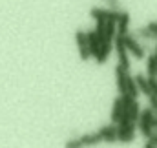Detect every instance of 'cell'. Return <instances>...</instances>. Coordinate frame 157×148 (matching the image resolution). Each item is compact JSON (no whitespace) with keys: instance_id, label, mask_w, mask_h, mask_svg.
Instances as JSON below:
<instances>
[{"instance_id":"cell-8","label":"cell","mask_w":157,"mask_h":148,"mask_svg":"<svg viewBox=\"0 0 157 148\" xmlns=\"http://www.w3.org/2000/svg\"><path fill=\"white\" fill-rule=\"evenodd\" d=\"M135 82H137L139 93H143V95H146V97L154 95V93H152V88H150V84H148V79H144L143 75H137V77H135Z\"/></svg>"},{"instance_id":"cell-6","label":"cell","mask_w":157,"mask_h":148,"mask_svg":"<svg viewBox=\"0 0 157 148\" xmlns=\"http://www.w3.org/2000/svg\"><path fill=\"white\" fill-rule=\"evenodd\" d=\"M115 26H117V33H121V35H126V33L130 31V29H128V28H130V15H128L126 11H121Z\"/></svg>"},{"instance_id":"cell-1","label":"cell","mask_w":157,"mask_h":148,"mask_svg":"<svg viewBox=\"0 0 157 148\" xmlns=\"http://www.w3.org/2000/svg\"><path fill=\"white\" fill-rule=\"evenodd\" d=\"M122 42H124V48L128 49V53H132V55L137 57V59H144V49H143V46L135 40L133 35H130V33L122 35Z\"/></svg>"},{"instance_id":"cell-18","label":"cell","mask_w":157,"mask_h":148,"mask_svg":"<svg viewBox=\"0 0 157 148\" xmlns=\"http://www.w3.org/2000/svg\"><path fill=\"white\" fill-rule=\"evenodd\" d=\"M137 124H139V132L143 134V137H150L152 134H154V126L152 124H148V123H141V121H137Z\"/></svg>"},{"instance_id":"cell-20","label":"cell","mask_w":157,"mask_h":148,"mask_svg":"<svg viewBox=\"0 0 157 148\" xmlns=\"http://www.w3.org/2000/svg\"><path fill=\"white\" fill-rule=\"evenodd\" d=\"M154 146H157V132H154L146 141V148H154Z\"/></svg>"},{"instance_id":"cell-4","label":"cell","mask_w":157,"mask_h":148,"mask_svg":"<svg viewBox=\"0 0 157 148\" xmlns=\"http://www.w3.org/2000/svg\"><path fill=\"white\" fill-rule=\"evenodd\" d=\"M99 134H101L102 141H106V143H115V141H117V124H115V123L106 124V126H102V128L99 130Z\"/></svg>"},{"instance_id":"cell-17","label":"cell","mask_w":157,"mask_h":148,"mask_svg":"<svg viewBox=\"0 0 157 148\" xmlns=\"http://www.w3.org/2000/svg\"><path fill=\"white\" fill-rule=\"evenodd\" d=\"M146 73L148 75H155L157 73V59L155 55H150L146 59Z\"/></svg>"},{"instance_id":"cell-3","label":"cell","mask_w":157,"mask_h":148,"mask_svg":"<svg viewBox=\"0 0 157 148\" xmlns=\"http://www.w3.org/2000/svg\"><path fill=\"white\" fill-rule=\"evenodd\" d=\"M75 40H77V48H78V55H80V59H82V60H88V59L91 57V53H90V46H88L86 31L78 29L77 33H75Z\"/></svg>"},{"instance_id":"cell-13","label":"cell","mask_w":157,"mask_h":148,"mask_svg":"<svg viewBox=\"0 0 157 148\" xmlns=\"http://www.w3.org/2000/svg\"><path fill=\"white\" fill-rule=\"evenodd\" d=\"M126 93H130L132 97H139V88H137V82H135V79L133 77H130V73H128V77H126V90H124Z\"/></svg>"},{"instance_id":"cell-21","label":"cell","mask_w":157,"mask_h":148,"mask_svg":"<svg viewBox=\"0 0 157 148\" xmlns=\"http://www.w3.org/2000/svg\"><path fill=\"white\" fill-rule=\"evenodd\" d=\"M66 146L78 148V146H82V141H80V137H78V139H71V141H68V143H66Z\"/></svg>"},{"instance_id":"cell-15","label":"cell","mask_w":157,"mask_h":148,"mask_svg":"<svg viewBox=\"0 0 157 148\" xmlns=\"http://www.w3.org/2000/svg\"><path fill=\"white\" fill-rule=\"evenodd\" d=\"M91 17H93L95 20H108L110 9H106V7H93V9H91Z\"/></svg>"},{"instance_id":"cell-22","label":"cell","mask_w":157,"mask_h":148,"mask_svg":"<svg viewBox=\"0 0 157 148\" xmlns=\"http://www.w3.org/2000/svg\"><path fill=\"white\" fill-rule=\"evenodd\" d=\"M148 99H150V108L155 111V115H157V95H150Z\"/></svg>"},{"instance_id":"cell-24","label":"cell","mask_w":157,"mask_h":148,"mask_svg":"<svg viewBox=\"0 0 157 148\" xmlns=\"http://www.w3.org/2000/svg\"><path fill=\"white\" fill-rule=\"evenodd\" d=\"M154 128H157V117L154 119Z\"/></svg>"},{"instance_id":"cell-12","label":"cell","mask_w":157,"mask_h":148,"mask_svg":"<svg viewBox=\"0 0 157 148\" xmlns=\"http://www.w3.org/2000/svg\"><path fill=\"white\" fill-rule=\"evenodd\" d=\"M80 141H82V146H84V145H86V146H95V145H99V143L102 141V137H101V134L97 132V134L82 135V137H80Z\"/></svg>"},{"instance_id":"cell-23","label":"cell","mask_w":157,"mask_h":148,"mask_svg":"<svg viewBox=\"0 0 157 148\" xmlns=\"http://www.w3.org/2000/svg\"><path fill=\"white\" fill-rule=\"evenodd\" d=\"M146 28H148L150 31H154V33H155V40H157V22H150Z\"/></svg>"},{"instance_id":"cell-2","label":"cell","mask_w":157,"mask_h":148,"mask_svg":"<svg viewBox=\"0 0 157 148\" xmlns=\"http://www.w3.org/2000/svg\"><path fill=\"white\" fill-rule=\"evenodd\" d=\"M135 139V123H126V124H117V141L121 143H130Z\"/></svg>"},{"instance_id":"cell-14","label":"cell","mask_w":157,"mask_h":148,"mask_svg":"<svg viewBox=\"0 0 157 148\" xmlns=\"http://www.w3.org/2000/svg\"><path fill=\"white\" fill-rule=\"evenodd\" d=\"M154 119H155V111L152 110V108H146V110H141L137 121H141V123H148V124L154 126Z\"/></svg>"},{"instance_id":"cell-25","label":"cell","mask_w":157,"mask_h":148,"mask_svg":"<svg viewBox=\"0 0 157 148\" xmlns=\"http://www.w3.org/2000/svg\"><path fill=\"white\" fill-rule=\"evenodd\" d=\"M155 77H157V73H155Z\"/></svg>"},{"instance_id":"cell-5","label":"cell","mask_w":157,"mask_h":148,"mask_svg":"<svg viewBox=\"0 0 157 148\" xmlns=\"http://www.w3.org/2000/svg\"><path fill=\"white\" fill-rule=\"evenodd\" d=\"M112 42H108V40H104V42H101V49H99V53L95 55V60L99 62V64H104L106 60H108V57H110V53H112Z\"/></svg>"},{"instance_id":"cell-10","label":"cell","mask_w":157,"mask_h":148,"mask_svg":"<svg viewBox=\"0 0 157 148\" xmlns=\"http://www.w3.org/2000/svg\"><path fill=\"white\" fill-rule=\"evenodd\" d=\"M124 110L130 113V119L133 121V123H137V119H139V113H141V106H139V103H137V99H133L128 106H124Z\"/></svg>"},{"instance_id":"cell-7","label":"cell","mask_w":157,"mask_h":148,"mask_svg":"<svg viewBox=\"0 0 157 148\" xmlns=\"http://www.w3.org/2000/svg\"><path fill=\"white\" fill-rule=\"evenodd\" d=\"M122 113H124V103H122V97H119V99H115L113 108H112V123L117 124L119 119L122 117Z\"/></svg>"},{"instance_id":"cell-16","label":"cell","mask_w":157,"mask_h":148,"mask_svg":"<svg viewBox=\"0 0 157 148\" xmlns=\"http://www.w3.org/2000/svg\"><path fill=\"white\" fill-rule=\"evenodd\" d=\"M133 37L144 38V40H155V33H154V31H150L148 28H141V29H137V31H135V35H133Z\"/></svg>"},{"instance_id":"cell-19","label":"cell","mask_w":157,"mask_h":148,"mask_svg":"<svg viewBox=\"0 0 157 148\" xmlns=\"http://www.w3.org/2000/svg\"><path fill=\"white\" fill-rule=\"evenodd\" d=\"M148 84H150V88H152V93L157 95V77L155 75H150V77H148Z\"/></svg>"},{"instance_id":"cell-11","label":"cell","mask_w":157,"mask_h":148,"mask_svg":"<svg viewBox=\"0 0 157 148\" xmlns=\"http://www.w3.org/2000/svg\"><path fill=\"white\" fill-rule=\"evenodd\" d=\"M117 35V26L113 20H106V28H104V40L113 42V38Z\"/></svg>"},{"instance_id":"cell-9","label":"cell","mask_w":157,"mask_h":148,"mask_svg":"<svg viewBox=\"0 0 157 148\" xmlns=\"http://www.w3.org/2000/svg\"><path fill=\"white\" fill-rule=\"evenodd\" d=\"M126 77H128V72H124L121 66L115 68V80H117V88L121 93H124L126 90Z\"/></svg>"}]
</instances>
